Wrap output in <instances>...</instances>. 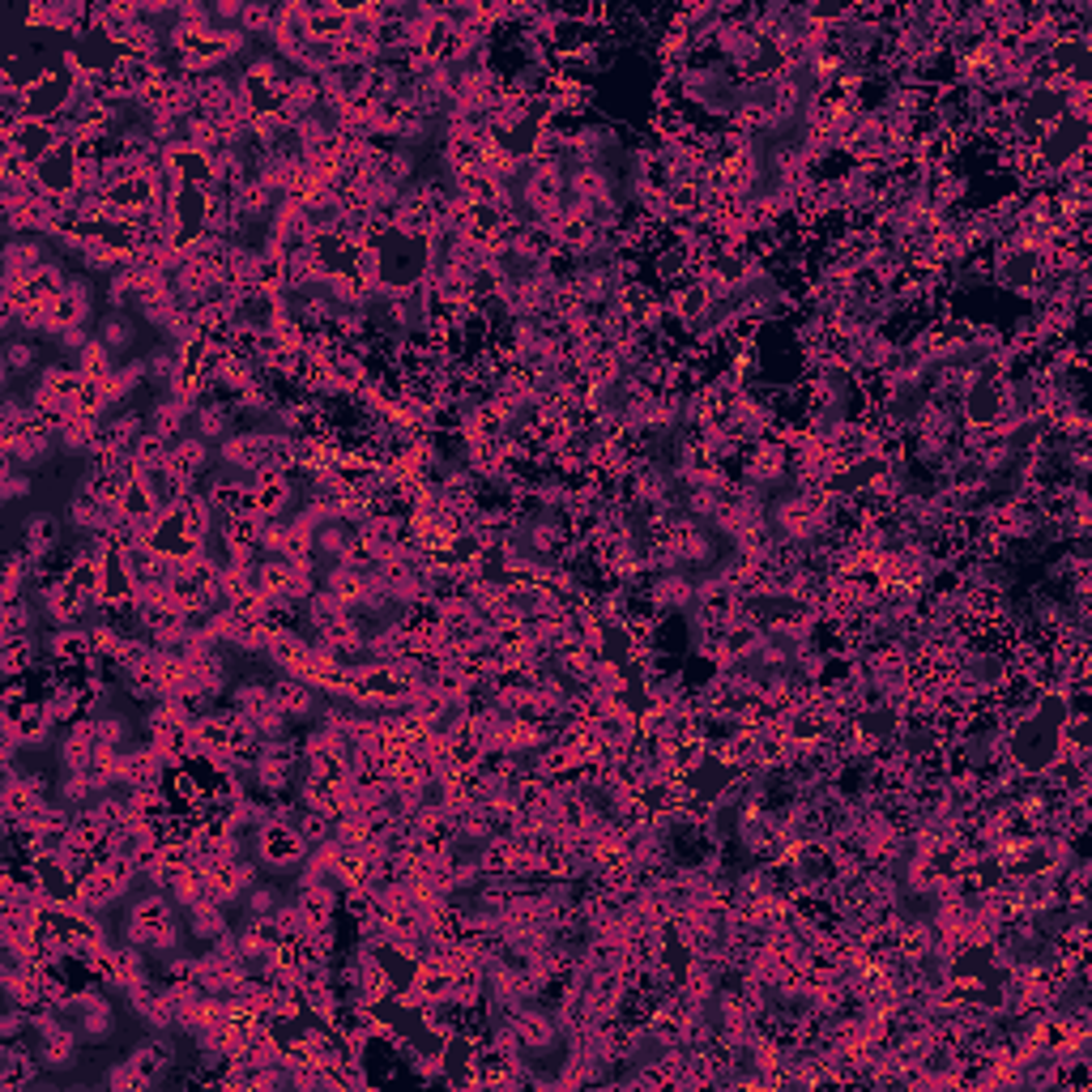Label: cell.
Masks as SVG:
<instances>
[{
  "label": "cell",
  "instance_id": "cell-1",
  "mask_svg": "<svg viewBox=\"0 0 1092 1092\" xmlns=\"http://www.w3.org/2000/svg\"><path fill=\"white\" fill-rule=\"evenodd\" d=\"M64 1015L73 1020V1029L82 1033L86 1045H102V1041H112L116 1037V1003L112 995L102 991L98 981L82 985V991H73V999H68Z\"/></svg>",
  "mask_w": 1092,
  "mask_h": 1092
},
{
  "label": "cell",
  "instance_id": "cell-2",
  "mask_svg": "<svg viewBox=\"0 0 1092 1092\" xmlns=\"http://www.w3.org/2000/svg\"><path fill=\"white\" fill-rule=\"evenodd\" d=\"M307 850L312 845L299 836V828H287V824H261L253 832V854L261 858V866L277 875H295L307 862Z\"/></svg>",
  "mask_w": 1092,
  "mask_h": 1092
},
{
  "label": "cell",
  "instance_id": "cell-3",
  "mask_svg": "<svg viewBox=\"0 0 1092 1092\" xmlns=\"http://www.w3.org/2000/svg\"><path fill=\"white\" fill-rule=\"evenodd\" d=\"M649 597V607L666 619L675 615H687L696 607V572L679 568V572H661V577H649V585L641 589Z\"/></svg>",
  "mask_w": 1092,
  "mask_h": 1092
},
{
  "label": "cell",
  "instance_id": "cell-4",
  "mask_svg": "<svg viewBox=\"0 0 1092 1092\" xmlns=\"http://www.w3.org/2000/svg\"><path fill=\"white\" fill-rule=\"evenodd\" d=\"M39 1075H43L39 1050H26L22 1037L0 1041V1092H26Z\"/></svg>",
  "mask_w": 1092,
  "mask_h": 1092
},
{
  "label": "cell",
  "instance_id": "cell-5",
  "mask_svg": "<svg viewBox=\"0 0 1092 1092\" xmlns=\"http://www.w3.org/2000/svg\"><path fill=\"white\" fill-rule=\"evenodd\" d=\"M56 448H60V440L48 427H39V422H34V427H26L18 440H0V452H5L13 466L30 470V474L39 470V466H48L52 456H56Z\"/></svg>",
  "mask_w": 1092,
  "mask_h": 1092
},
{
  "label": "cell",
  "instance_id": "cell-6",
  "mask_svg": "<svg viewBox=\"0 0 1092 1092\" xmlns=\"http://www.w3.org/2000/svg\"><path fill=\"white\" fill-rule=\"evenodd\" d=\"M146 418H150V432H158V436H167V440H180V436L193 432L197 406L184 402L180 393H158L154 406L146 410Z\"/></svg>",
  "mask_w": 1092,
  "mask_h": 1092
},
{
  "label": "cell",
  "instance_id": "cell-7",
  "mask_svg": "<svg viewBox=\"0 0 1092 1092\" xmlns=\"http://www.w3.org/2000/svg\"><path fill=\"white\" fill-rule=\"evenodd\" d=\"M214 448H209V440H201L197 432H188V436H180V440H171V456H167V470L175 474V478H184V482H193L197 486V478L209 470V462H214Z\"/></svg>",
  "mask_w": 1092,
  "mask_h": 1092
},
{
  "label": "cell",
  "instance_id": "cell-8",
  "mask_svg": "<svg viewBox=\"0 0 1092 1092\" xmlns=\"http://www.w3.org/2000/svg\"><path fill=\"white\" fill-rule=\"evenodd\" d=\"M273 700L287 709L291 721H316V709L325 704V696L316 691L307 679H295V675H273Z\"/></svg>",
  "mask_w": 1092,
  "mask_h": 1092
},
{
  "label": "cell",
  "instance_id": "cell-9",
  "mask_svg": "<svg viewBox=\"0 0 1092 1092\" xmlns=\"http://www.w3.org/2000/svg\"><path fill=\"white\" fill-rule=\"evenodd\" d=\"M193 432L209 444H223L231 432H239V414H235V402L231 397H205L197 406V418H193Z\"/></svg>",
  "mask_w": 1092,
  "mask_h": 1092
},
{
  "label": "cell",
  "instance_id": "cell-10",
  "mask_svg": "<svg viewBox=\"0 0 1092 1092\" xmlns=\"http://www.w3.org/2000/svg\"><path fill=\"white\" fill-rule=\"evenodd\" d=\"M39 657H43V637H39V631H26V637H5V649H0V675L18 679Z\"/></svg>",
  "mask_w": 1092,
  "mask_h": 1092
},
{
  "label": "cell",
  "instance_id": "cell-11",
  "mask_svg": "<svg viewBox=\"0 0 1092 1092\" xmlns=\"http://www.w3.org/2000/svg\"><path fill=\"white\" fill-rule=\"evenodd\" d=\"M22 547L34 555V559H52L64 542H60V521L52 517V512H34V517H26V525H22Z\"/></svg>",
  "mask_w": 1092,
  "mask_h": 1092
},
{
  "label": "cell",
  "instance_id": "cell-12",
  "mask_svg": "<svg viewBox=\"0 0 1092 1092\" xmlns=\"http://www.w3.org/2000/svg\"><path fill=\"white\" fill-rule=\"evenodd\" d=\"M112 965H116V981H120V991H128V985H141V981H150L154 969H150V952L146 947H137L128 939H120L112 947Z\"/></svg>",
  "mask_w": 1092,
  "mask_h": 1092
},
{
  "label": "cell",
  "instance_id": "cell-13",
  "mask_svg": "<svg viewBox=\"0 0 1092 1092\" xmlns=\"http://www.w3.org/2000/svg\"><path fill=\"white\" fill-rule=\"evenodd\" d=\"M5 713L18 717V730H22V738H26V747H43V743H52L56 721L48 717V709H43V700H39V696L26 700L22 709H5Z\"/></svg>",
  "mask_w": 1092,
  "mask_h": 1092
},
{
  "label": "cell",
  "instance_id": "cell-14",
  "mask_svg": "<svg viewBox=\"0 0 1092 1092\" xmlns=\"http://www.w3.org/2000/svg\"><path fill=\"white\" fill-rule=\"evenodd\" d=\"M188 913V935L201 939V943H214L231 931V918H227V905H214V901H197Z\"/></svg>",
  "mask_w": 1092,
  "mask_h": 1092
},
{
  "label": "cell",
  "instance_id": "cell-15",
  "mask_svg": "<svg viewBox=\"0 0 1092 1092\" xmlns=\"http://www.w3.org/2000/svg\"><path fill=\"white\" fill-rule=\"evenodd\" d=\"M73 896H78V901H82V905H86L90 913H108V909H116V905L124 901V892H120V888H116L112 879L102 875L98 866H94V870H90L86 879H78V888H73Z\"/></svg>",
  "mask_w": 1092,
  "mask_h": 1092
},
{
  "label": "cell",
  "instance_id": "cell-16",
  "mask_svg": "<svg viewBox=\"0 0 1092 1092\" xmlns=\"http://www.w3.org/2000/svg\"><path fill=\"white\" fill-rule=\"evenodd\" d=\"M321 589H329L342 607H359L363 589H367V577L355 572V568H346V563H329V568L321 572Z\"/></svg>",
  "mask_w": 1092,
  "mask_h": 1092
},
{
  "label": "cell",
  "instance_id": "cell-17",
  "mask_svg": "<svg viewBox=\"0 0 1092 1092\" xmlns=\"http://www.w3.org/2000/svg\"><path fill=\"white\" fill-rule=\"evenodd\" d=\"M355 542H359V530H355V525H346V521H329V525H321V530H316V555H321L325 568H329V563H337Z\"/></svg>",
  "mask_w": 1092,
  "mask_h": 1092
},
{
  "label": "cell",
  "instance_id": "cell-18",
  "mask_svg": "<svg viewBox=\"0 0 1092 1092\" xmlns=\"http://www.w3.org/2000/svg\"><path fill=\"white\" fill-rule=\"evenodd\" d=\"M64 517H68V525H73L78 534H94L98 530V521H102V500L94 496V491H73V496H68V508H64Z\"/></svg>",
  "mask_w": 1092,
  "mask_h": 1092
},
{
  "label": "cell",
  "instance_id": "cell-19",
  "mask_svg": "<svg viewBox=\"0 0 1092 1092\" xmlns=\"http://www.w3.org/2000/svg\"><path fill=\"white\" fill-rule=\"evenodd\" d=\"M94 337L120 359V355H128V346L137 342V329H132V321H128V312H108V316L98 321V333H94Z\"/></svg>",
  "mask_w": 1092,
  "mask_h": 1092
},
{
  "label": "cell",
  "instance_id": "cell-20",
  "mask_svg": "<svg viewBox=\"0 0 1092 1092\" xmlns=\"http://www.w3.org/2000/svg\"><path fill=\"white\" fill-rule=\"evenodd\" d=\"M39 619H43L39 602H34V597L26 593V597H18V602H5V619H0V637H26V631H34V627H39Z\"/></svg>",
  "mask_w": 1092,
  "mask_h": 1092
},
{
  "label": "cell",
  "instance_id": "cell-21",
  "mask_svg": "<svg viewBox=\"0 0 1092 1092\" xmlns=\"http://www.w3.org/2000/svg\"><path fill=\"white\" fill-rule=\"evenodd\" d=\"M94 721H98V747H116V751H124V747L137 743V738H132V721H128L124 713L102 709V713H94Z\"/></svg>",
  "mask_w": 1092,
  "mask_h": 1092
},
{
  "label": "cell",
  "instance_id": "cell-22",
  "mask_svg": "<svg viewBox=\"0 0 1092 1092\" xmlns=\"http://www.w3.org/2000/svg\"><path fill=\"white\" fill-rule=\"evenodd\" d=\"M116 367H120V359H116L112 350L102 346L98 337H90V346H86L82 355H78V372H82L86 380H108Z\"/></svg>",
  "mask_w": 1092,
  "mask_h": 1092
},
{
  "label": "cell",
  "instance_id": "cell-23",
  "mask_svg": "<svg viewBox=\"0 0 1092 1092\" xmlns=\"http://www.w3.org/2000/svg\"><path fill=\"white\" fill-rule=\"evenodd\" d=\"M167 456H171V440L158 432H141V440L132 444V462L141 470H167Z\"/></svg>",
  "mask_w": 1092,
  "mask_h": 1092
},
{
  "label": "cell",
  "instance_id": "cell-24",
  "mask_svg": "<svg viewBox=\"0 0 1092 1092\" xmlns=\"http://www.w3.org/2000/svg\"><path fill=\"white\" fill-rule=\"evenodd\" d=\"M56 798L64 806H90L98 794H94V781H90V772H60V781H56Z\"/></svg>",
  "mask_w": 1092,
  "mask_h": 1092
},
{
  "label": "cell",
  "instance_id": "cell-25",
  "mask_svg": "<svg viewBox=\"0 0 1092 1092\" xmlns=\"http://www.w3.org/2000/svg\"><path fill=\"white\" fill-rule=\"evenodd\" d=\"M277 905H282V892H277L273 884H257V888H248V892H243V901H239V909H243V922L273 918V913H277Z\"/></svg>",
  "mask_w": 1092,
  "mask_h": 1092
},
{
  "label": "cell",
  "instance_id": "cell-26",
  "mask_svg": "<svg viewBox=\"0 0 1092 1092\" xmlns=\"http://www.w3.org/2000/svg\"><path fill=\"white\" fill-rule=\"evenodd\" d=\"M273 22H277V5H265V0H243V18H239V26L248 30L253 39L269 43Z\"/></svg>",
  "mask_w": 1092,
  "mask_h": 1092
},
{
  "label": "cell",
  "instance_id": "cell-27",
  "mask_svg": "<svg viewBox=\"0 0 1092 1092\" xmlns=\"http://www.w3.org/2000/svg\"><path fill=\"white\" fill-rule=\"evenodd\" d=\"M9 367V376H30L34 367H39V342L34 337H13L5 342V359H0Z\"/></svg>",
  "mask_w": 1092,
  "mask_h": 1092
},
{
  "label": "cell",
  "instance_id": "cell-28",
  "mask_svg": "<svg viewBox=\"0 0 1092 1092\" xmlns=\"http://www.w3.org/2000/svg\"><path fill=\"white\" fill-rule=\"evenodd\" d=\"M94 751L98 747H86V743H78V738H60L56 743V760H60V772H90L94 768Z\"/></svg>",
  "mask_w": 1092,
  "mask_h": 1092
},
{
  "label": "cell",
  "instance_id": "cell-29",
  "mask_svg": "<svg viewBox=\"0 0 1092 1092\" xmlns=\"http://www.w3.org/2000/svg\"><path fill=\"white\" fill-rule=\"evenodd\" d=\"M26 496H34V478H30V470L13 466L9 456H5V478H0V500H5V504H18V500H26Z\"/></svg>",
  "mask_w": 1092,
  "mask_h": 1092
},
{
  "label": "cell",
  "instance_id": "cell-30",
  "mask_svg": "<svg viewBox=\"0 0 1092 1092\" xmlns=\"http://www.w3.org/2000/svg\"><path fill=\"white\" fill-rule=\"evenodd\" d=\"M261 743H265V738H261L257 721H253V717H243V713H235V717H231V751H235V756H257Z\"/></svg>",
  "mask_w": 1092,
  "mask_h": 1092
},
{
  "label": "cell",
  "instance_id": "cell-31",
  "mask_svg": "<svg viewBox=\"0 0 1092 1092\" xmlns=\"http://www.w3.org/2000/svg\"><path fill=\"white\" fill-rule=\"evenodd\" d=\"M299 836L307 840V845H321V840H329L333 836V816H325V811H316V806H303V816H299Z\"/></svg>",
  "mask_w": 1092,
  "mask_h": 1092
},
{
  "label": "cell",
  "instance_id": "cell-32",
  "mask_svg": "<svg viewBox=\"0 0 1092 1092\" xmlns=\"http://www.w3.org/2000/svg\"><path fill=\"white\" fill-rule=\"evenodd\" d=\"M108 1088H116V1092H137V1088H150V1080L141 1075V1071H137V1063H132L128 1054H124L120 1063H112V1067H108Z\"/></svg>",
  "mask_w": 1092,
  "mask_h": 1092
},
{
  "label": "cell",
  "instance_id": "cell-33",
  "mask_svg": "<svg viewBox=\"0 0 1092 1092\" xmlns=\"http://www.w3.org/2000/svg\"><path fill=\"white\" fill-rule=\"evenodd\" d=\"M30 1011L26 1007H18V1003H9L5 1007V1015H0V1041H18L22 1033H30Z\"/></svg>",
  "mask_w": 1092,
  "mask_h": 1092
},
{
  "label": "cell",
  "instance_id": "cell-34",
  "mask_svg": "<svg viewBox=\"0 0 1092 1092\" xmlns=\"http://www.w3.org/2000/svg\"><path fill=\"white\" fill-rule=\"evenodd\" d=\"M209 13H214V26H239L243 0H218V5H209Z\"/></svg>",
  "mask_w": 1092,
  "mask_h": 1092
}]
</instances>
